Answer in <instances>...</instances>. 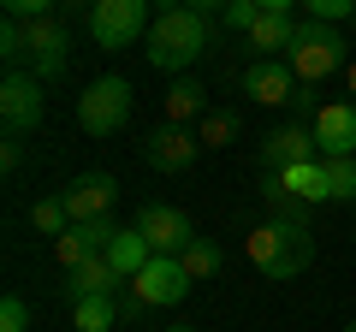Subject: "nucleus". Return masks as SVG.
I'll use <instances>...</instances> for the list:
<instances>
[{
  "instance_id": "nucleus-1",
  "label": "nucleus",
  "mask_w": 356,
  "mask_h": 332,
  "mask_svg": "<svg viewBox=\"0 0 356 332\" xmlns=\"http://www.w3.org/2000/svg\"><path fill=\"white\" fill-rule=\"evenodd\" d=\"M208 42H214V24H208L202 13H191V6H178V13H161L149 24V36H143V53H149L154 72H172L184 77L196 60L208 53Z\"/></svg>"
},
{
  "instance_id": "nucleus-2",
  "label": "nucleus",
  "mask_w": 356,
  "mask_h": 332,
  "mask_svg": "<svg viewBox=\"0 0 356 332\" xmlns=\"http://www.w3.org/2000/svg\"><path fill=\"white\" fill-rule=\"evenodd\" d=\"M243 249H250L261 279H297L315 261V231L297 226V219H267V226H255L243 238Z\"/></svg>"
},
{
  "instance_id": "nucleus-3",
  "label": "nucleus",
  "mask_w": 356,
  "mask_h": 332,
  "mask_svg": "<svg viewBox=\"0 0 356 332\" xmlns=\"http://www.w3.org/2000/svg\"><path fill=\"white\" fill-rule=\"evenodd\" d=\"M131 107H137V90H131L125 77H95V83H83V95H77V125L89 131V137H119V131L131 125Z\"/></svg>"
},
{
  "instance_id": "nucleus-4",
  "label": "nucleus",
  "mask_w": 356,
  "mask_h": 332,
  "mask_svg": "<svg viewBox=\"0 0 356 332\" xmlns=\"http://www.w3.org/2000/svg\"><path fill=\"white\" fill-rule=\"evenodd\" d=\"M149 24H154L149 0H89V42L102 53H119L131 42H143Z\"/></svg>"
},
{
  "instance_id": "nucleus-5",
  "label": "nucleus",
  "mask_w": 356,
  "mask_h": 332,
  "mask_svg": "<svg viewBox=\"0 0 356 332\" xmlns=\"http://www.w3.org/2000/svg\"><path fill=\"white\" fill-rule=\"evenodd\" d=\"M291 72L303 77V83H321V77H332V72H344V60H350V48H344V36H339V24H321V18H309V24H297V36H291Z\"/></svg>"
},
{
  "instance_id": "nucleus-6",
  "label": "nucleus",
  "mask_w": 356,
  "mask_h": 332,
  "mask_svg": "<svg viewBox=\"0 0 356 332\" xmlns=\"http://www.w3.org/2000/svg\"><path fill=\"white\" fill-rule=\"evenodd\" d=\"M65 65H72V36H65L60 18L24 24V72L42 77V83H54V77H65Z\"/></svg>"
},
{
  "instance_id": "nucleus-7",
  "label": "nucleus",
  "mask_w": 356,
  "mask_h": 332,
  "mask_svg": "<svg viewBox=\"0 0 356 332\" xmlns=\"http://www.w3.org/2000/svg\"><path fill=\"white\" fill-rule=\"evenodd\" d=\"M0 119H6V131H36L42 119H48V101H42V77L30 72H6V83H0Z\"/></svg>"
},
{
  "instance_id": "nucleus-8",
  "label": "nucleus",
  "mask_w": 356,
  "mask_h": 332,
  "mask_svg": "<svg viewBox=\"0 0 356 332\" xmlns=\"http://www.w3.org/2000/svg\"><path fill=\"white\" fill-rule=\"evenodd\" d=\"M137 231L149 238V249H154V256H184V243L196 238L191 214H184V208H172V202H143Z\"/></svg>"
},
{
  "instance_id": "nucleus-9",
  "label": "nucleus",
  "mask_w": 356,
  "mask_h": 332,
  "mask_svg": "<svg viewBox=\"0 0 356 332\" xmlns=\"http://www.w3.org/2000/svg\"><path fill=\"white\" fill-rule=\"evenodd\" d=\"M131 285L149 297V308H178L184 297L196 291V279L184 273V261H178V256H154V261H149V267H143Z\"/></svg>"
},
{
  "instance_id": "nucleus-10",
  "label": "nucleus",
  "mask_w": 356,
  "mask_h": 332,
  "mask_svg": "<svg viewBox=\"0 0 356 332\" xmlns=\"http://www.w3.org/2000/svg\"><path fill=\"white\" fill-rule=\"evenodd\" d=\"M297 90H303V77L291 72V60H250L243 65V95L261 107H291Z\"/></svg>"
},
{
  "instance_id": "nucleus-11",
  "label": "nucleus",
  "mask_w": 356,
  "mask_h": 332,
  "mask_svg": "<svg viewBox=\"0 0 356 332\" xmlns=\"http://www.w3.org/2000/svg\"><path fill=\"white\" fill-rule=\"evenodd\" d=\"M196 154H202V137L191 125H161L143 137V160L154 172H184V166H196Z\"/></svg>"
},
{
  "instance_id": "nucleus-12",
  "label": "nucleus",
  "mask_w": 356,
  "mask_h": 332,
  "mask_svg": "<svg viewBox=\"0 0 356 332\" xmlns=\"http://www.w3.org/2000/svg\"><path fill=\"white\" fill-rule=\"evenodd\" d=\"M119 238V226H113V214H102V219H77L65 238H54V256H60V267L72 273V267H83L89 256H107V243Z\"/></svg>"
},
{
  "instance_id": "nucleus-13",
  "label": "nucleus",
  "mask_w": 356,
  "mask_h": 332,
  "mask_svg": "<svg viewBox=\"0 0 356 332\" xmlns=\"http://www.w3.org/2000/svg\"><path fill=\"white\" fill-rule=\"evenodd\" d=\"M309 131H315L321 160H344V154H356V101H327Z\"/></svg>"
},
{
  "instance_id": "nucleus-14",
  "label": "nucleus",
  "mask_w": 356,
  "mask_h": 332,
  "mask_svg": "<svg viewBox=\"0 0 356 332\" xmlns=\"http://www.w3.org/2000/svg\"><path fill=\"white\" fill-rule=\"evenodd\" d=\"M60 196H65V208H72V226L77 219H102V214H113V202H119V179L113 172H83V179H72Z\"/></svg>"
},
{
  "instance_id": "nucleus-15",
  "label": "nucleus",
  "mask_w": 356,
  "mask_h": 332,
  "mask_svg": "<svg viewBox=\"0 0 356 332\" xmlns=\"http://www.w3.org/2000/svg\"><path fill=\"white\" fill-rule=\"evenodd\" d=\"M303 160H321L315 131H309V125H280V131H267V142H261V166H267V172H291V166H303Z\"/></svg>"
},
{
  "instance_id": "nucleus-16",
  "label": "nucleus",
  "mask_w": 356,
  "mask_h": 332,
  "mask_svg": "<svg viewBox=\"0 0 356 332\" xmlns=\"http://www.w3.org/2000/svg\"><path fill=\"white\" fill-rule=\"evenodd\" d=\"M131 279H119V267L107 256H89L83 267L65 273V303H83V297H119Z\"/></svg>"
},
{
  "instance_id": "nucleus-17",
  "label": "nucleus",
  "mask_w": 356,
  "mask_h": 332,
  "mask_svg": "<svg viewBox=\"0 0 356 332\" xmlns=\"http://www.w3.org/2000/svg\"><path fill=\"white\" fill-rule=\"evenodd\" d=\"M291 36H297L291 13H261V18H255V30H250L243 42H250L255 60H285V53H291Z\"/></svg>"
},
{
  "instance_id": "nucleus-18",
  "label": "nucleus",
  "mask_w": 356,
  "mask_h": 332,
  "mask_svg": "<svg viewBox=\"0 0 356 332\" xmlns=\"http://www.w3.org/2000/svg\"><path fill=\"white\" fill-rule=\"evenodd\" d=\"M166 125H202L214 107H208V90L196 83V77H172V90H166Z\"/></svg>"
},
{
  "instance_id": "nucleus-19",
  "label": "nucleus",
  "mask_w": 356,
  "mask_h": 332,
  "mask_svg": "<svg viewBox=\"0 0 356 332\" xmlns=\"http://www.w3.org/2000/svg\"><path fill=\"white\" fill-rule=\"evenodd\" d=\"M107 261L119 267V279H137V273L154 261V249H149V238H143L137 226H119V238L107 243Z\"/></svg>"
},
{
  "instance_id": "nucleus-20",
  "label": "nucleus",
  "mask_w": 356,
  "mask_h": 332,
  "mask_svg": "<svg viewBox=\"0 0 356 332\" xmlns=\"http://www.w3.org/2000/svg\"><path fill=\"white\" fill-rule=\"evenodd\" d=\"M273 179H280L291 196H303L309 208H315V202H332V190H327V160H303V166H291V172H273Z\"/></svg>"
},
{
  "instance_id": "nucleus-21",
  "label": "nucleus",
  "mask_w": 356,
  "mask_h": 332,
  "mask_svg": "<svg viewBox=\"0 0 356 332\" xmlns=\"http://www.w3.org/2000/svg\"><path fill=\"white\" fill-rule=\"evenodd\" d=\"M72 326L77 332H113L119 326V297H83V303H72Z\"/></svg>"
},
{
  "instance_id": "nucleus-22",
  "label": "nucleus",
  "mask_w": 356,
  "mask_h": 332,
  "mask_svg": "<svg viewBox=\"0 0 356 332\" xmlns=\"http://www.w3.org/2000/svg\"><path fill=\"white\" fill-rule=\"evenodd\" d=\"M30 226H36L42 238H65V231H72V208H65V196H42V202H30Z\"/></svg>"
},
{
  "instance_id": "nucleus-23",
  "label": "nucleus",
  "mask_w": 356,
  "mask_h": 332,
  "mask_svg": "<svg viewBox=\"0 0 356 332\" xmlns=\"http://www.w3.org/2000/svg\"><path fill=\"white\" fill-rule=\"evenodd\" d=\"M261 196H267V208H273V219H297V226H309V202H303V196H291L280 179H273V172H267Z\"/></svg>"
},
{
  "instance_id": "nucleus-24",
  "label": "nucleus",
  "mask_w": 356,
  "mask_h": 332,
  "mask_svg": "<svg viewBox=\"0 0 356 332\" xmlns=\"http://www.w3.org/2000/svg\"><path fill=\"white\" fill-rule=\"evenodd\" d=\"M178 261H184L191 279H214V273H220V243H214V238H191Z\"/></svg>"
},
{
  "instance_id": "nucleus-25",
  "label": "nucleus",
  "mask_w": 356,
  "mask_h": 332,
  "mask_svg": "<svg viewBox=\"0 0 356 332\" xmlns=\"http://www.w3.org/2000/svg\"><path fill=\"white\" fill-rule=\"evenodd\" d=\"M196 137H202V149H232V137H238V113H208L202 125H196Z\"/></svg>"
},
{
  "instance_id": "nucleus-26",
  "label": "nucleus",
  "mask_w": 356,
  "mask_h": 332,
  "mask_svg": "<svg viewBox=\"0 0 356 332\" xmlns=\"http://www.w3.org/2000/svg\"><path fill=\"white\" fill-rule=\"evenodd\" d=\"M327 190H332V202H356V154L327 160Z\"/></svg>"
},
{
  "instance_id": "nucleus-27",
  "label": "nucleus",
  "mask_w": 356,
  "mask_h": 332,
  "mask_svg": "<svg viewBox=\"0 0 356 332\" xmlns=\"http://www.w3.org/2000/svg\"><path fill=\"white\" fill-rule=\"evenodd\" d=\"M0 60H6V72H24V24L18 18L0 24Z\"/></svg>"
},
{
  "instance_id": "nucleus-28",
  "label": "nucleus",
  "mask_w": 356,
  "mask_h": 332,
  "mask_svg": "<svg viewBox=\"0 0 356 332\" xmlns=\"http://www.w3.org/2000/svg\"><path fill=\"white\" fill-rule=\"evenodd\" d=\"M255 18H261V6H255V0H226V13H220V30H238V36H250Z\"/></svg>"
},
{
  "instance_id": "nucleus-29",
  "label": "nucleus",
  "mask_w": 356,
  "mask_h": 332,
  "mask_svg": "<svg viewBox=\"0 0 356 332\" xmlns=\"http://www.w3.org/2000/svg\"><path fill=\"white\" fill-rule=\"evenodd\" d=\"M0 6H6V18H18V24H36V18H54L60 0H0Z\"/></svg>"
},
{
  "instance_id": "nucleus-30",
  "label": "nucleus",
  "mask_w": 356,
  "mask_h": 332,
  "mask_svg": "<svg viewBox=\"0 0 356 332\" xmlns=\"http://www.w3.org/2000/svg\"><path fill=\"white\" fill-rule=\"evenodd\" d=\"M0 332H30V303L24 297H6L0 303Z\"/></svg>"
},
{
  "instance_id": "nucleus-31",
  "label": "nucleus",
  "mask_w": 356,
  "mask_h": 332,
  "mask_svg": "<svg viewBox=\"0 0 356 332\" xmlns=\"http://www.w3.org/2000/svg\"><path fill=\"white\" fill-rule=\"evenodd\" d=\"M303 6H309V18H321V24H339V18L356 13V0H303Z\"/></svg>"
},
{
  "instance_id": "nucleus-32",
  "label": "nucleus",
  "mask_w": 356,
  "mask_h": 332,
  "mask_svg": "<svg viewBox=\"0 0 356 332\" xmlns=\"http://www.w3.org/2000/svg\"><path fill=\"white\" fill-rule=\"evenodd\" d=\"M291 113H297V125H303V119L315 125V113H321V95H315V83H303V90L291 95Z\"/></svg>"
},
{
  "instance_id": "nucleus-33",
  "label": "nucleus",
  "mask_w": 356,
  "mask_h": 332,
  "mask_svg": "<svg viewBox=\"0 0 356 332\" xmlns=\"http://www.w3.org/2000/svg\"><path fill=\"white\" fill-rule=\"evenodd\" d=\"M137 315H149V297H143L137 285H125V291H119V320H137Z\"/></svg>"
},
{
  "instance_id": "nucleus-34",
  "label": "nucleus",
  "mask_w": 356,
  "mask_h": 332,
  "mask_svg": "<svg viewBox=\"0 0 356 332\" xmlns=\"http://www.w3.org/2000/svg\"><path fill=\"white\" fill-rule=\"evenodd\" d=\"M0 166H6V172L24 166V142H18V131H6V142H0Z\"/></svg>"
},
{
  "instance_id": "nucleus-35",
  "label": "nucleus",
  "mask_w": 356,
  "mask_h": 332,
  "mask_svg": "<svg viewBox=\"0 0 356 332\" xmlns=\"http://www.w3.org/2000/svg\"><path fill=\"white\" fill-rule=\"evenodd\" d=\"M184 6H191V13H202V18H220V13H226V0H184Z\"/></svg>"
},
{
  "instance_id": "nucleus-36",
  "label": "nucleus",
  "mask_w": 356,
  "mask_h": 332,
  "mask_svg": "<svg viewBox=\"0 0 356 332\" xmlns=\"http://www.w3.org/2000/svg\"><path fill=\"white\" fill-rule=\"evenodd\" d=\"M261 13H291V6H303V0H255Z\"/></svg>"
},
{
  "instance_id": "nucleus-37",
  "label": "nucleus",
  "mask_w": 356,
  "mask_h": 332,
  "mask_svg": "<svg viewBox=\"0 0 356 332\" xmlns=\"http://www.w3.org/2000/svg\"><path fill=\"white\" fill-rule=\"evenodd\" d=\"M149 6H154V18H161V13H178L184 0H149Z\"/></svg>"
},
{
  "instance_id": "nucleus-38",
  "label": "nucleus",
  "mask_w": 356,
  "mask_h": 332,
  "mask_svg": "<svg viewBox=\"0 0 356 332\" xmlns=\"http://www.w3.org/2000/svg\"><path fill=\"white\" fill-rule=\"evenodd\" d=\"M350 101H356V65H350Z\"/></svg>"
},
{
  "instance_id": "nucleus-39",
  "label": "nucleus",
  "mask_w": 356,
  "mask_h": 332,
  "mask_svg": "<svg viewBox=\"0 0 356 332\" xmlns=\"http://www.w3.org/2000/svg\"><path fill=\"white\" fill-rule=\"evenodd\" d=\"M161 332H196V326H161Z\"/></svg>"
},
{
  "instance_id": "nucleus-40",
  "label": "nucleus",
  "mask_w": 356,
  "mask_h": 332,
  "mask_svg": "<svg viewBox=\"0 0 356 332\" xmlns=\"http://www.w3.org/2000/svg\"><path fill=\"white\" fill-rule=\"evenodd\" d=\"M344 332H356V320H350V326H344Z\"/></svg>"
},
{
  "instance_id": "nucleus-41",
  "label": "nucleus",
  "mask_w": 356,
  "mask_h": 332,
  "mask_svg": "<svg viewBox=\"0 0 356 332\" xmlns=\"http://www.w3.org/2000/svg\"><path fill=\"white\" fill-rule=\"evenodd\" d=\"M113 332H119V326H113Z\"/></svg>"
},
{
  "instance_id": "nucleus-42",
  "label": "nucleus",
  "mask_w": 356,
  "mask_h": 332,
  "mask_svg": "<svg viewBox=\"0 0 356 332\" xmlns=\"http://www.w3.org/2000/svg\"><path fill=\"white\" fill-rule=\"evenodd\" d=\"M72 332H77V326H72Z\"/></svg>"
}]
</instances>
